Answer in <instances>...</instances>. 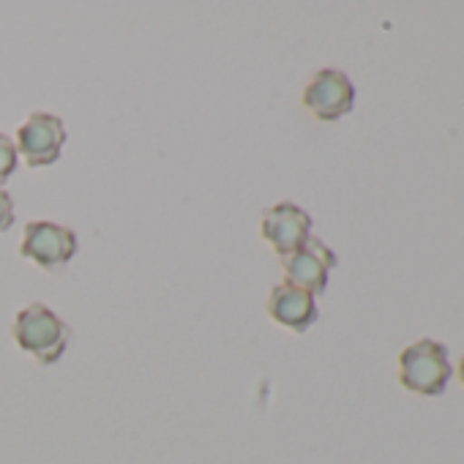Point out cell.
I'll return each instance as SVG.
<instances>
[{
    "mask_svg": "<svg viewBox=\"0 0 464 464\" xmlns=\"http://www.w3.org/2000/svg\"><path fill=\"white\" fill-rule=\"evenodd\" d=\"M285 285L298 287L309 295H323L328 287V276L336 268V255L317 238H309L301 249L282 257Z\"/></svg>",
    "mask_w": 464,
    "mask_h": 464,
    "instance_id": "8992f818",
    "label": "cell"
},
{
    "mask_svg": "<svg viewBox=\"0 0 464 464\" xmlns=\"http://www.w3.org/2000/svg\"><path fill=\"white\" fill-rule=\"evenodd\" d=\"M17 156L28 167H53L66 145V126L53 112H31L28 121L17 129Z\"/></svg>",
    "mask_w": 464,
    "mask_h": 464,
    "instance_id": "277c9868",
    "label": "cell"
},
{
    "mask_svg": "<svg viewBox=\"0 0 464 464\" xmlns=\"http://www.w3.org/2000/svg\"><path fill=\"white\" fill-rule=\"evenodd\" d=\"M17 145L0 131V186H4L12 175H14V169H17Z\"/></svg>",
    "mask_w": 464,
    "mask_h": 464,
    "instance_id": "9c48e42d",
    "label": "cell"
},
{
    "mask_svg": "<svg viewBox=\"0 0 464 464\" xmlns=\"http://www.w3.org/2000/svg\"><path fill=\"white\" fill-rule=\"evenodd\" d=\"M14 224V199L9 191L0 188V232H6Z\"/></svg>",
    "mask_w": 464,
    "mask_h": 464,
    "instance_id": "30bf717a",
    "label": "cell"
},
{
    "mask_svg": "<svg viewBox=\"0 0 464 464\" xmlns=\"http://www.w3.org/2000/svg\"><path fill=\"white\" fill-rule=\"evenodd\" d=\"M304 107L317 121H325V123L339 121L355 107V88L344 72L323 69L304 88Z\"/></svg>",
    "mask_w": 464,
    "mask_h": 464,
    "instance_id": "52a82bcc",
    "label": "cell"
},
{
    "mask_svg": "<svg viewBox=\"0 0 464 464\" xmlns=\"http://www.w3.org/2000/svg\"><path fill=\"white\" fill-rule=\"evenodd\" d=\"M14 342L20 350L34 355L42 366H53L69 347V325L44 304H28L17 312L12 325Z\"/></svg>",
    "mask_w": 464,
    "mask_h": 464,
    "instance_id": "6da1fadb",
    "label": "cell"
},
{
    "mask_svg": "<svg viewBox=\"0 0 464 464\" xmlns=\"http://www.w3.org/2000/svg\"><path fill=\"white\" fill-rule=\"evenodd\" d=\"M20 255L42 271H61L77 255V232L55 221L25 224Z\"/></svg>",
    "mask_w": 464,
    "mask_h": 464,
    "instance_id": "3957f363",
    "label": "cell"
},
{
    "mask_svg": "<svg viewBox=\"0 0 464 464\" xmlns=\"http://www.w3.org/2000/svg\"><path fill=\"white\" fill-rule=\"evenodd\" d=\"M459 380H461V385H464V358L459 361Z\"/></svg>",
    "mask_w": 464,
    "mask_h": 464,
    "instance_id": "8fae6325",
    "label": "cell"
},
{
    "mask_svg": "<svg viewBox=\"0 0 464 464\" xmlns=\"http://www.w3.org/2000/svg\"><path fill=\"white\" fill-rule=\"evenodd\" d=\"M268 317L282 325V328H290L295 334H304L309 331L317 320H320V309H317V301L314 295L298 290V287H290V285H276L268 295Z\"/></svg>",
    "mask_w": 464,
    "mask_h": 464,
    "instance_id": "ba28073f",
    "label": "cell"
},
{
    "mask_svg": "<svg viewBox=\"0 0 464 464\" xmlns=\"http://www.w3.org/2000/svg\"><path fill=\"white\" fill-rule=\"evenodd\" d=\"M450 361L445 344L434 339H420L401 350L399 355V382L420 396H440L450 382Z\"/></svg>",
    "mask_w": 464,
    "mask_h": 464,
    "instance_id": "7a4b0ae2",
    "label": "cell"
},
{
    "mask_svg": "<svg viewBox=\"0 0 464 464\" xmlns=\"http://www.w3.org/2000/svg\"><path fill=\"white\" fill-rule=\"evenodd\" d=\"M260 236L279 257H287L312 238V216L295 202H276L260 218Z\"/></svg>",
    "mask_w": 464,
    "mask_h": 464,
    "instance_id": "5b68a950",
    "label": "cell"
}]
</instances>
